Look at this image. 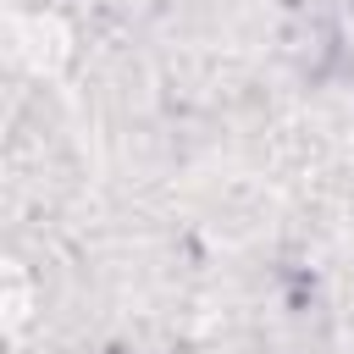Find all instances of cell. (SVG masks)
Wrapping results in <instances>:
<instances>
[{
	"label": "cell",
	"instance_id": "1",
	"mask_svg": "<svg viewBox=\"0 0 354 354\" xmlns=\"http://www.w3.org/2000/svg\"><path fill=\"white\" fill-rule=\"evenodd\" d=\"M6 39H11V50L33 66V72H61L66 66V55H72V28L61 22V17H11L6 22Z\"/></svg>",
	"mask_w": 354,
	"mask_h": 354
},
{
	"label": "cell",
	"instance_id": "2",
	"mask_svg": "<svg viewBox=\"0 0 354 354\" xmlns=\"http://www.w3.org/2000/svg\"><path fill=\"white\" fill-rule=\"evenodd\" d=\"M33 277H28V266H17V260H0V326L6 332H22L28 321H33Z\"/></svg>",
	"mask_w": 354,
	"mask_h": 354
}]
</instances>
